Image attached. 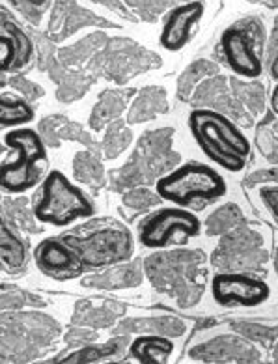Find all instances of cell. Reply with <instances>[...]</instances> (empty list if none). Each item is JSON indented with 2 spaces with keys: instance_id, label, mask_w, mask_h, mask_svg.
Wrapping results in <instances>:
<instances>
[{
  "instance_id": "obj_3",
  "label": "cell",
  "mask_w": 278,
  "mask_h": 364,
  "mask_svg": "<svg viewBox=\"0 0 278 364\" xmlns=\"http://www.w3.org/2000/svg\"><path fill=\"white\" fill-rule=\"evenodd\" d=\"M228 185L223 176L204 163H187L155 181V193L161 200L178 208L205 204L226 195Z\"/></svg>"
},
{
  "instance_id": "obj_21",
  "label": "cell",
  "mask_w": 278,
  "mask_h": 364,
  "mask_svg": "<svg viewBox=\"0 0 278 364\" xmlns=\"http://www.w3.org/2000/svg\"><path fill=\"white\" fill-rule=\"evenodd\" d=\"M142 282V273H140L139 262L133 264L119 265V267H107V271L94 277L82 280L85 286H92V288H133Z\"/></svg>"
},
{
  "instance_id": "obj_13",
  "label": "cell",
  "mask_w": 278,
  "mask_h": 364,
  "mask_svg": "<svg viewBox=\"0 0 278 364\" xmlns=\"http://www.w3.org/2000/svg\"><path fill=\"white\" fill-rule=\"evenodd\" d=\"M211 295L223 306H258L271 297V288L252 274L220 271L211 280Z\"/></svg>"
},
{
  "instance_id": "obj_34",
  "label": "cell",
  "mask_w": 278,
  "mask_h": 364,
  "mask_svg": "<svg viewBox=\"0 0 278 364\" xmlns=\"http://www.w3.org/2000/svg\"><path fill=\"white\" fill-rule=\"evenodd\" d=\"M161 200V196L157 193H149L146 189H133L129 193H125L124 195V204L131 210H139V211H144L149 210V208H154L157 202Z\"/></svg>"
},
{
  "instance_id": "obj_32",
  "label": "cell",
  "mask_w": 278,
  "mask_h": 364,
  "mask_svg": "<svg viewBox=\"0 0 278 364\" xmlns=\"http://www.w3.org/2000/svg\"><path fill=\"white\" fill-rule=\"evenodd\" d=\"M131 140V131L127 129L122 120H116L109 125V129H107V135H105V142H103V150L107 157L110 159H114L118 157L122 151L127 148Z\"/></svg>"
},
{
  "instance_id": "obj_2",
  "label": "cell",
  "mask_w": 278,
  "mask_h": 364,
  "mask_svg": "<svg viewBox=\"0 0 278 364\" xmlns=\"http://www.w3.org/2000/svg\"><path fill=\"white\" fill-rule=\"evenodd\" d=\"M149 282L163 294L174 297L179 306H193L205 286L204 255L200 250H170L146 258Z\"/></svg>"
},
{
  "instance_id": "obj_18",
  "label": "cell",
  "mask_w": 278,
  "mask_h": 364,
  "mask_svg": "<svg viewBox=\"0 0 278 364\" xmlns=\"http://www.w3.org/2000/svg\"><path fill=\"white\" fill-rule=\"evenodd\" d=\"M191 357L205 363H237V364H260V357L252 346L245 344L243 340L234 336H219V338L196 346L191 351Z\"/></svg>"
},
{
  "instance_id": "obj_33",
  "label": "cell",
  "mask_w": 278,
  "mask_h": 364,
  "mask_svg": "<svg viewBox=\"0 0 278 364\" xmlns=\"http://www.w3.org/2000/svg\"><path fill=\"white\" fill-rule=\"evenodd\" d=\"M125 4L129 6L131 10L144 21H155L172 6H179L183 0H124Z\"/></svg>"
},
{
  "instance_id": "obj_19",
  "label": "cell",
  "mask_w": 278,
  "mask_h": 364,
  "mask_svg": "<svg viewBox=\"0 0 278 364\" xmlns=\"http://www.w3.org/2000/svg\"><path fill=\"white\" fill-rule=\"evenodd\" d=\"M174 349L172 340L155 334H140L129 346V359L125 363H103V364H166Z\"/></svg>"
},
{
  "instance_id": "obj_16",
  "label": "cell",
  "mask_w": 278,
  "mask_h": 364,
  "mask_svg": "<svg viewBox=\"0 0 278 364\" xmlns=\"http://www.w3.org/2000/svg\"><path fill=\"white\" fill-rule=\"evenodd\" d=\"M204 16V2L191 0L185 4L176 6L164 19L163 32H161V46L170 53L183 49L191 40L194 25Z\"/></svg>"
},
{
  "instance_id": "obj_1",
  "label": "cell",
  "mask_w": 278,
  "mask_h": 364,
  "mask_svg": "<svg viewBox=\"0 0 278 364\" xmlns=\"http://www.w3.org/2000/svg\"><path fill=\"white\" fill-rule=\"evenodd\" d=\"M189 127L208 159L228 172H241L250 155V142L228 116L219 110L196 107L191 110Z\"/></svg>"
},
{
  "instance_id": "obj_39",
  "label": "cell",
  "mask_w": 278,
  "mask_h": 364,
  "mask_svg": "<svg viewBox=\"0 0 278 364\" xmlns=\"http://www.w3.org/2000/svg\"><path fill=\"white\" fill-rule=\"evenodd\" d=\"M260 195L269 205V210H273L274 215H278V189H262Z\"/></svg>"
},
{
  "instance_id": "obj_42",
  "label": "cell",
  "mask_w": 278,
  "mask_h": 364,
  "mask_svg": "<svg viewBox=\"0 0 278 364\" xmlns=\"http://www.w3.org/2000/svg\"><path fill=\"white\" fill-rule=\"evenodd\" d=\"M252 2H260V4L269 6V8H278V0H252Z\"/></svg>"
},
{
  "instance_id": "obj_4",
  "label": "cell",
  "mask_w": 278,
  "mask_h": 364,
  "mask_svg": "<svg viewBox=\"0 0 278 364\" xmlns=\"http://www.w3.org/2000/svg\"><path fill=\"white\" fill-rule=\"evenodd\" d=\"M32 213L43 225L64 228L73 225L75 220L92 217L94 204L60 170H50L41 185V195Z\"/></svg>"
},
{
  "instance_id": "obj_8",
  "label": "cell",
  "mask_w": 278,
  "mask_h": 364,
  "mask_svg": "<svg viewBox=\"0 0 278 364\" xmlns=\"http://www.w3.org/2000/svg\"><path fill=\"white\" fill-rule=\"evenodd\" d=\"M172 129H157L146 133L140 139L137 150L129 163L124 166L116 178L118 187L129 185L151 183L164 170L174 166L179 161L176 154H172Z\"/></svg>"
},
{
  "instance_id": "obj_30",
  "label": "cell",
  "mask_w": 278,
  "mask_h": 364,
  "mask_svg": "<svg viewBox=\"0 0 278 364\" xmlns=\"http://www.w3.org/2000/svg\"><path fill=\"white\" fill-rule=\"evenodd\" d=\"M119 344L122 340H114L110 344L103 346H85V348L77 349L73 353H70L68 357H62V359L56 360V364H90L95 363V360H101L105 357H110V355H116L119 351Z\"/></svg>"
},
{
  "instance_id": "obj_11",
  "label": "cell",
  "mask_w": 278,
  "mask_h": 364,
  "mask_svg": "<svg viewBox=\"0 0 278 364\" xmlns=\"http://www.w3.org/2000/svg\"><path fill=\"white\" fill-rule=\"evenodd\" d=\"M264 28L258 23H239L220 38V49L226 58V64L232 68L235 75L243 79H256L262 75L264 65L256 49V43H262Z\"/></svg>"
},
{
  "instance_id": "obj_17",
  "label": "cell",
  "mask_w": 278,
  "mask_h": 364,
  "mask_svg": "<svg viewBox=\"0 0 278 364\" xmlns=\"http://www.w3.org/2000/svg\"><path fill=\"white\" fill-rule=\"evenodd\" d=\"M90 25L116 26L94 16L92 11L80 8L75 0H55V8H53L49 21V34L53 40H65L75 31Z\"/></svg>"
},
{
  "instance_id": "obj_38",
  "label": "cell",
  "mask_w": 278,
  "mask_h": 364,
  "mask_svg": "<svg viewBox=\"0 0 278 364\" xmlns=\"http://www.w3.org/2000/svg\"><path fill=\"white\" fill-rule=\"evenodd\" d=\"M241 331H243L249 338L252 340H260V342H265V340L269 338H274V334H277V331L273 329H264V327H252V325H243L241 327Z\"/></svg>"
},
{
  "instance_id": "obj_5",
  "label": "cell",
  "mask_w": 278,
  "mask_h": 364,
  "mask_svg": "<svg viewBox=\"0 0 278 364\" xmlns=\"http://www.w3.org/2000/svg\"><path fill=\"white\" fill-rule=\"evenodd\" d=\"M4 144L14 150V159L2 163V189L6 193H25L32 189L41 178V165L49 161L41 135L34 129H15L4 136Z\"/></svg>"
},
{
  "instance_id": "obj_20",
  "label": "cell",
  "mask_w": 278,
  "mask_h": 364,
  "mask_svg": "<svg viewBox=\"0 0 278 364\" xmlns=\"http://www.w3.org/2000/svg\"><path fill=\"white\" fill-rule=\"evenodd\" d=\"M169 109V100H166V92L159 86H148L144 90H140L137 100L127 114V124H142L149 122L151 118H157L163 114L164 110Z\"/></svg>"
},
{
  "instance_id": "obj_22",
  "label": "cell",
  "mask_w": 278,
  "mask_h": 364,
  "mask_svg": "<svg viewBox=\"0 0 278 364\" xmlns=\"http://www.w3.org/2000/svg\"><path fill=\"white\" fill-rule=\"evenodd\" d=\"M122 333H142L155 334V336H179L185 333V323L176 318L169 316H155V318H140V319H125L118 327Z\"/></svg>"
},
{
  "instance_id": "obj_25",
  "label": "cell",
  "mask_w": 278,
  "mask_h": 364,
  "mask_svg": "<svg viewBox=\"0 0 278 364\" xmlns=\"http://www.w3.org/2000/svg\"><path fill=\"white\" fill-rule=\"evenodd\" d=\"M0 256H2V265L10 273L21 269L26 262L25 243L15 235L11 226L4 219H2V228H0Z\"/></svg>"
},
{
  "instance_id": "obj_36",
  "label": "cell",
  "mask_w": 278,
  "mask_h": 364,
  "mask_svg": "<svg viewBox=\"0 0 278 364\" xmlns=\"http://www.w3.org/2000/svg\"><path fill=\"white\" fill-rule=\"evenodd\" d=\"M10 85L19 92H23L25 95H28V97H40V95H43V90H41L40 86H36L34 82L26 80L25 77H11Z\"/></svg>"
},
{
  "instance_id": "obj_37",
  "label": "cell",
  "mask_w": 278,
  "mask_h": 364,
  "mask_svg": "<svg viewBox=\"0 0 278 364\" xmlns=\"http://www.w3.org/2000/svg\"><path fill=\"white\" fill-rule=\"evenodd\" d=\"M269 70H271V77L278 80V19L273 36H271V46H269Z\"/></svg>"
},
{
  "instance_id": "obj_43",
  "label": "cell",
  "mask_w": 278,
  "mask_h": 364,
  "mask_svg": "<svg viewBox=\"0 0 278 364\" xmlns=\"http://www.w3.org/2000/svg\"><path fill=\"white\" fill-rule=\"evenodd\" d=\"M205 364H209V363H205Z\"/></svg>"
},
{
  "instance_id": "obj_27",
  "label": "cell",
  "mask_w": 278,
  "mask_h": 364,
  "mask_svg": "<svg viewBox=\"0 0 278 364\" xmlns=\"http://www.w3.org/2000/svg\"><path fill=\"white\" fill-rule=\"evenodd\" d=\"M34 109L25 100L2 94V101H0V124H2V127L28 124V122L34 120Z\"/></svg>"
},
{
  "instance_id": "obj_24",
  "label": "cell",
  "mask_w": 278,
  "mask_h": 364,
  "mask_svg": "<svg viewBox=\"0 0 278 364\" xmlns=\"http://www.w3.org/2000/svg\"><path fill=\"white\" fill-rule=\"evenodd\" d=\"M124 312L122 306L114 303H105V304H92L85 303L77 306L73 321L79 325H88V327H109L119 314Z\"/></svg>"
},
{
  "instance_id": "obj_29",
  "label": "cell",
  "mask_w": 278,
  "mask_h": 364,
  "mask_svg": "<svg viewBox=\"0 0 278 364\" xmlns=\"http://www.w3.org/2000/svg\"><path fill=\"white\" fill-rule=\"evenodd\" d=\"M241 225H245V217L241 210L235 204H226L209 217L205 226H208L209 235H226Z\"/></svg>"
},
{
  "instance_id": "obj_26",
  "label": "cell",
  "mask_w": 278,
  "mask_h": 364,
  "mask_svg": "<svg viewBox=\"0 0 278 364\" xmlns=\"http://www.w3.org/2000/svg\"><path fill=\"white\" fill-rule=\"evenodd\" d=\"M109 43V38L103 32H95V34L86 36L85 40H80L79 43L68 47V49L60 50V62L64 65H75L80 62H86L90 58H94L105 46Z\"/></svg>"
},
{
  "instance_id": "obj_7",
  "label": "cell",
  "mask_w": 278,
  "mask_h": 364,
  "mask_svg": "<svg viewBox=\"0 0 278 364\" xmlns=\"http://www.w3.org/2000/svg\"><path fill=\"white\" fill-rule=\"evenodd\" d=\"M64 240L77 252L85 273L92 267L101 269V267H114L118 264H125L133 255V237L129 230L118 225L94 230L86 237L65 235Z\"/></svg>"
},
{
  "instance_id": "obj_40",
  "label": "cell",
  "mask_w": 278,
  "mask_h": 364,
  "mask_svg": "<svg viewBox=\"0 0 278 364\" xmlns=\"http://www.w3.org/2000/svg\"><path fill=\"white\" fill-rule=\"evenodd\" d=\"M95 2H100V4L107 6V8H110V10L118 11L119 16L127 17V19H133V16H131L129 11L125 10L124 4H122V2H119V0H95Z\"/></svg>"
},
{
  "instance_id": "obj_9",
  "label": "cell",
  "mask_w": 278,
  "mask_h": 364,
  "mask_svg": "<svg viewBox=\"0 0 278 364\" xmlns=\"http://www.w3.org/2000/svg\"><path fill=\"white\" fill-rule=\"evenodd\" d=\"M159 64V56H155L154 53H149L127 38L109 40V43L90 60L92 70L116 82H124L137 73L148 71L149 68Z\"/></svg>"
},
{
  "instance_id": "obj_31",
  "label": "cell",
  "mask_w": 278,
  "mask_h": 364,
  "mask_svg": "<svg viewBox=\"0 0 278 364\" xmlns=\"http://www.w3.org/2000/svg\"><path fill=\"white\" fill-rule=\"evenodd\" d=\"M73 168H75V178L82 183L88 185H101L105 180V170L101 163L95 159L94 155L88 151H80L75 155L73 159Z\"/></svg>"
},
{
  "instance_id": "obj_23",
  "label": "cell",
  "mask_w": 278,
  "mask_h": 364,
  "mask_svg": "<svg viewBox=\"0 0 278 364\" xmlns=\"http://www.w3.org/2000/svg\"><path fill=\"white\" fill-rule=\"evenodd\" d=\"M133 92H119V90H107L100 95V101L97 105L92 110V116H90V125L94 127L95 131L101 129L105 124H112V120H116L124 107L127 105V100H129Z\"/></svg>"
},
{
  "instance_id": "obj_35",
  "label": "cell",
  "mask_w": 278,
  "mask_h": 364,
  "mask_svg": "<svg viewBox=\"0 0 278 364\" xmlns=\"http://www.w3.org/2000/svg\"><path fill=\"white\" fill-rule=\"evenodd\" d=\"M10 2L21 11V16L25 17V19L38 25L50 0H10Z\"/></svg>"
},
{
  "instance_id": "obj_28",
  "label": "cell",
  "mask_w": 278,
  "mask_h": 364,
  "mask_svg": "<svg viewBox=\"0 0 278 364\" xmlns=\"http://www.w3.org/2000/svg\"><path fill=\"white\" fill-rule=\"evenodd\" d=\"M219 73L217 64L209 60H196L183 71V75L178 80V95L181 100H189V95L196 92L198 82L205 77H213Z\"/></svg>"
},
{
  "instance_id": "obj_14",
  "label": "cell",
  "mask_w": 278,
  "mask_h": 364,
  "mask_svg": "<svg viewBox=\"0 0 278 364\" xmlns=\"http://www.w3.org/2000/svg\"><path fill=\"white\" fill-rule=\"evenodd\" d=\"M34 259L38 269L50 279L70 280L85 273L79 256L64 237L41 241L34 250Z\"/></svg>"
},
{
  "instance_id": "obj_15",
  "label": "cell",
  "mask_w": 278,
  "mask_h": 364,
  "mask_svg": "<svg viewBox=\"0 0 278 364\" xmlns=\"http://www.w3.org/2000/svg\"><path fill=\"white\" fill-rule=\"evenodd\" d=\"M0 47H2V58H0L2 75L23 70L34 56V43L28 34L15 25V21L4 10H2V26H0Z\"/></svg>"
},
{
  "instance_id": "obj_10",
  "label": "cell",
  "mask_w": 278,
  "mask_h": 364,
  "mask_svg": "<svg viewBox=\"0 0 278 364\" xmlns=\"http://www.w3.org/2000/svg\"><path fill=\"white\" fill-rule=\"evenodd\" d=\"M202 223L185 208H163L140 226V243L148 249H166L170 245H185L200 235Z\"/></svg>"
},
{
  "instance_id": "obj_41",
  "label": "cell",
  "mask_w": 278,
  "mask_h": 364,
  "mask_svg": "<svg viewBox=\"0 0 278 364\" xmlns=\"http://www.w3.org/2000/svg\"><path fill=\"white\" fill-rule=\"evenodd\" d=\"M269 103H271V109H273V112H277L278 114V85L273 88V94H271V100H269Z\"/></svg>"
},
{
  "instance_id": "obj_12",
  "label": "cell",
  "mask_w": 278,
  "mask_h": 364,
  "mask_svg": "<svg viewBox=\"0 0 278 364\" xmlns=\"http://www.w3.org/2000/svg\"><path fill=\"white\" fill-rule=\"evenodd\" d=\"M262 245H264V237L256 230L241 225L239 228L223 235L219 247L211 256V264L219 269H228L234 273L258 269L267 259V255L262 250Z\"/></svg>"
},
{
  "instance_id": "obj_6",
  "label": "cell",
  "mask_w": 278,
  "mask_h": 364,
  "mask_svg": "<svg viewBox=\"0 0 278 364\" xmlns=\"http://www.w3.org/2000/svg\"><path fill=\"white\" fill-rule=\"evenodd\" d=\"M58 333V325L43 314H15L2 318V359L26 363L34 359Z\"/></svg>"
}]
</instances>
